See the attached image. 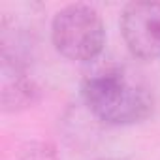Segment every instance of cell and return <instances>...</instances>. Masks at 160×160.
Listing matches in <instances>:
<instances>
[{
    "instance_id": "3",
    "label": "cell",
    "mask_w": 160,
    "mask_h": 160,
    "mask_svg": "<svg viewBox=\"0 0 160 160\" xmlns=\"http://www.w3.org/2000/svg\"><path fill=\"white\" fill-rule=\"evenodd\" d=\"M121 34L126 49L139 60L160 58V2H130L121 13Z\"/></svg>"
},
{
    "instance_id": "1",
    "label": "cell",
    "mask_w": 160,
    "mask_h": 160,
    "mask_svg": "<svg viewBox=\"0 0 160 160\" xmlns=\"http://www.w3.org/2000/svg\"><path fill=\"white\" fill-rule=\"evenodd\" d=\"M81 98L87 109L109 126L143 122L154 109V96L145 79L117 62L94 64L85 73Z\"/></svg>"
},
{
    "instance_id": "6",
    "label": "cell",
    "mask_w": 160,
    "mask_h": 160,
    "mask_svg": "<svg viewBox=\"0 0 160 160\" xmlns=\"http://www.w3.org/2000/svg\"><path fill=\"white\" fill-rule=\"evenodd\" d=\"M102 160H119V158H102Z\"/></svg>"
},
{
    "instance_id": "5",
    "label": "cell",
    "mask_w": 160,
    "mask_h": 160,
    "mask_svg": "<svg viewBox=\"0 0 160 160\" xmlns=\"http://www.w3.org/2000/svg\"><path fill=\"white\" fill-rule=\"evenodd\" d=\"M21 160H55L53 152L45 147H38V149H32V151H27Z\"/></svg>"
},
{
    "instance_id": "2",
    "label": "cell",
    "mask_w": 160,
    "mask_h": 160,
    "mask_svg": "<svg viewBox=\"0 0 160 160\" xmlns=\"http://www.w3.org/2000/svg\"><path fill=\"white\" fill-rule=\"evenodd\" d=\"M51 42L57 53L72 62H94L106 45V27L92 6L70 4L55 13Z\"/></svg>"
},
{
    "instance_id": "4",
    "label": "cell",
    "mask_w": 160,
    "mask_h": 160,
    "mask_svg": "<svg viewBox=\"0 0 160 160\" xmlns=\"http://www.w3.org/2000/svg\"><path fill=\"white\" fill-rule=\"evenodd\" d=\"M0 62V100L2 109L6 113L10 111H21L36 102L38 96V85L36 79L30 73L28 58L17 57V55H4Z\"/></svg>"
}]
</instances>
